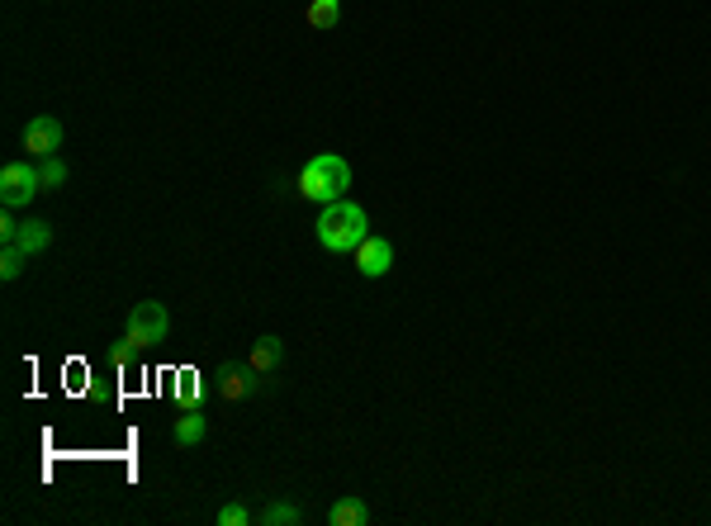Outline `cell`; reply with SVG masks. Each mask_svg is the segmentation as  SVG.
<instances>
[{"mask_svg":"<svg viewBox=\"0 0 711 526\" xmlns=\"http://www.w3.org/2000/svg\"><path fill=\"white\" fill-rule=\"evenodd\" d=\"M313 233H318V247H328V252H356L365 237H370V214H365L361 204H351V200L323 204V214H318V223H313Z\"/></svg>","mask_w":711,"mask_h":526,"instance_id":"obj_1","label":"cell"},{"mask_svg":"<svg viewBox=\"0 0 711 526\" xmlns=\"http://www.w3.org/2000/svg\"><path fill=\"white\" fill-rule=\"evenodd\" d=\"M347 190H351V166H347V157H337V152H318V157H309L304 171H299V195L313 204L347 200Z\"/></svg>","mask_w":711,"mask_h":526,"instance_id":"obj_2","label":"cell"},{"mask_svg":"<svg viewBox=\"0 0 711 526\" xmlns=\"http://www.w3.org/2000/svg\"><path fill=\"white\" fill-rule=\"evenodd\" d=\"M124 337L143 342L147 351H152V346H162L166 337H171V313H166V304H157V299H143V304H133V309H128Z\"/></svg>","mask_w":711,"mask_h":526,"instance_id":"obj_3","label":"cell"},{"mask_svg":"<svg viewBox=\"0 0 711 526\" xmlns=\"http://www.w3.org/2000/svg\"><path fill=\"white\" fill-rule=\"evenodd\" d=\"M34 195H43V176H38L34 157L10 162L5 171H0V204H5V209H24Z\"/></svg>","mask_w":711,"mask_h":526,"instance_id":"obj_4","label":"cell"},{"mask_svg":"<svg viewBox=\"0 0 711 526\" xmlns=\"http://www.w3.org/2000/svg\"><path fill=\"white\" fill-rule=\"evenodd\" d=\"M62 119L57 114H34L29 124H24V133H19V143H24V152L34 157V162H43V157H57L62 152Z\"/></svg>","mask_w":711,"mask_h":526,"instance_id":"obj_5","label":"cell"},{"mask_svg":"<svg viewBox=\"0 0 711 526\" xmlns=\"http://www.w3.org/2000/svg\"><path fill=\"white\" fill-rule=\"evenodd\" d=\"M214 384H219V399L242 403V399H252L256 389H261V370H256L252 361H247V365H219Z\"/></svg>","mask_w":711,"mask_h":526,"instance_id":"obj_6","label":"cell"},{"mask_svg":"<svg viewBox=\"0 0 711 526\" xmlns=\"http://www.w3.org/2000/svg\"><path fill=\"white\" fill-rule=\"evenodd\" d=\"M356 271H361L365 280H384V275L394 271V242L370 233L361 247H356Z\"/></svg>","mask_w":711,"mask_h":526,"instance_id":"obj_7","label":"cell"},{"mask_svg":"<svg viewBox=\"0 0 711 526\" xmlns=\"http://www.w3.org/2000/svg\"><path fill=\"white\" fill-rule=\"evenodd\" d=\"M204 432H209V418H204L200 408L190 403L181 418H176V427H171V441H176L181 451H190V446H200V441H204Z\"/></svg>","mask_w":711,"mask_h":526,"instance_id":"obj_8","label":"cell"},{"mask_svg":"<svg viewBox=\"0 0 711 526\" xmlns=\"http://www.w3.org/2000/svg\"><path fill=\"white\" fill-rule=\"evenodd\" d=\"M365 522H370V503L361 493H342L328 508V526H365Z\"/></svg>","mask_w":711,"mask_h":526,"instance_id":"obj_9","label":"cell"},{"mask_svg":"<svg viewBox=\"0 0 711 526\" xmlns=\"http://www.w3.org/2000/svg\"><path fill=\"white\" fill-rule=\"evenodd\" d=\"M247 361H252L261 375H275V370L285 365V337H275V332L256 337V346H252V356H247Z\"/></svg>","mask_w":711,"mask_h":526,"instance_id":"obj_10","label":"cell"},{"mask_svg":"<svg viewBox=\"0 0 711 526\" xmlns=\"http://www.w3.org/2000/svg\"><path fill=\"white\" fill-rule=\"evenodd\" d=\"M15 247H24L29 256L48 252V247H53V223H48V218H24V223H19Z\"/></svg>","mask_w":711,"mask_h":526,"instance_id":"obj_11","label":"cell"},{"mask_svg":"<svg viewBox=\"0 0 711 526\" xmlns=\"http://www.w3.org/2000/svg\"><path fill=\"white\" fill-rule=\"evenodd\" d=\"M299 522H304V508H294L285 498H275V503H266L256 512V526H299Z\"/></svg>","mask_w":711,"mask_h":526,"instance_id":"obj_12","label":"cell"},{"mask_svg":"<svg viewBox=\"0 0 711 526\" xmlns=\"http://www.w3.org/2000/svg\"><path fill=\"white\" fill-rule=\"evenodd\" d=\"M304 19H309V29H337L342 24V0H309V10H304Z\"/></svg>","mask_w":711,"mask_h":526,"instance_id":"obj_13","label":"cell"},{"mask_svg":"<svg viewBox=\"0 0 711 526\" xmlns=\"http://www.w3.org/2000/svg\"><path fill=\"white\" fill-rule=\"evenodd\" d=\"M24 266H29V252L15 247V242H5V252H0V280H19Z\"/></svg>","mask_w":711,"mask_h":526,"instance_id":"obj_14","label":"cell"},{"mask_svg":"<svg viewBox=\"0 0 711 526\" xmlns=\"http://www.w3.org/2000/svg\"><path fill=\"white\" fill-rule=\"evenodd\" d=\"M38 176H43V190H62V185H67V162H62V152H57V157H43V162H38Z\"/></svg>","mask_w":711,"mask_h":526,"instance_id":"obj_15","label":"cell"},{"mask_svg":"<svg viewBox=\"0 0 711 526\" xmlns=\"http://www.w3.org/2000/svg\"><path fill=\"white\" fill-rule=\"evenodd\" d=\"M219 526H256V512L242 508V503H223V508H219Z\"/></svg>","mask_w":711,"mask_h":526,"instance_id":"obj_16","label":"cell"},{"mask_svg":"<svg viewBox=\"0 0 711 526\" xmlns=\"http://www.w3.org/2000/svg\"><path fill=\"white\" fill-rule=\"evenodd\" d=\"M143 351H147L143 342H133V337H124V342H114V351H110V356H114L119 365H133V361H143Z\"/></svg>","mask_w":711,"mask_h":526,"instance_id":"obj_17","label":"cell"}]
</instances>
